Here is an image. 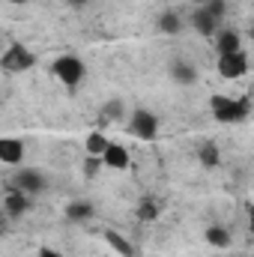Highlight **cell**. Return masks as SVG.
Wrapping results in <instances>:
<instances>
[{
  "label": "cell",
  "mask_w": 254,
  "mask_h": 257,
  "mask_svg": "<svg viewBox=\"0 0 254 257\" xmlns=\"http://www.w3.org/2000/svg\"><path fill=\"white\" fill-rule=\"evenodd\" d=\"M209 111H212V117H215L218 123H224V126H233V123H242V120H248V111H251V105H248V99L212 96V99H209Z\"/></svg>",
  "instance_id": "6da1fadb"
},
{
  "label": "cell",
  "mask_w": 254,
  "mask_h": 257,
  "mask_svg": "<svg viewBox=\"0 0 254 257\" xmlns=\"http://www.w3.org/2000/svg\"><path fill=\"white\" fill-rule=\"evenodd\" d=\"M36 63V54L27 48V45H21V42H9L3 51H0V66L6 69V72H27V69H33Z\"/></svg>",
  "instance_id": "7a4b0ae2"
},
{
  "label": "cell",
  "mask_w": 254,
  "mask_h": 257,
  "mask_svg": "<svg viewBox=\"0 0 254 257\" xmlns=\"http://www.w3.org/2000/svg\"><path fill=\"white\" fill-rule=\"evenodd\" d=\"M129 135L138 141H156L159 138V117L147 108H135L129 114Z\"/></svg>",
  "instance_id": "3957f363"
},
{
  "label": "cell",
  "mask_w": 254,
  "mask_h": 257,
  "mask_svg": "<svg viewBox=\"0 0 254 257\" xmlns=\"http://www.w3.org/2000/svg\"><path fill=\"white\" fill-rule=\"evenodd\" d=\"M51 72H54V78L57 81H63L66 87H78L81 81H84V63L75 57V54H63V57H57L54 66H51Z\"/></svg>",
  "instance_id": "277c9868"
},
{
  "label": "cell",
  "mask_w": 254,
  "mask_h": 257,
  "mask_svg": "<svg viewBox=\"0 0 254 257\" xmlns=\"http://www.w3.org/2000/svg\"><path fill=\"white\" fill-rule=\"evenodd\" d=\"M248 72V54L245 51H233V54H221L218 57V75L224 81H236Z\"/></svg>",
  "instance_id": "5b68a950"
},
{
  "label": "cell",
  "mask_w": 254,
  "mask_h": 257,
  "mask_svg": "<svg viewBox=\"0 0 254 257\" xmlns=\"http://www.w3.org/2000/svg\"><path fill=\"white\" fill-rule=\"evenodd\" d=\"M12 189L24 192L27 197L45 192V174H39V171H33V168H21V171H15V177H12Z\"/></svg>",
  "instance_id": "8992f818"
},
{
  "label": "cell",
  "mask_w": 254,
  "mask_h": 257,
  "mask_svg": "<svg viewBox=\"0 0 254 257\" xmlns=\"http://www.w3.org/2000/svg\"><path fill=\"white\" fill-rule=\"evenodd\" d=\"M102 165L111 168V171H126L129 165H132L129 150L126 147H120V144H108V150L102 153Z\"/></svg>",
  "instance_id": "52a82bcc"
},
{
  "label": "cell",
  "mask_w": 254,
  "mask_h": 257,
  "mask_svg": "<svg viewBox=\"0 0 254 257\" xmlns=\"http://www.w3.org/2000/svg\"><path fill=\"white\" fill-rule=\"evenodd\" d=\"M0 162L3 165H21L24 162V144L18 138H0Z\"/></svg>",
  "instance_id": "ba28073f"
},
{
  "label": "cell",
  "mask_w": 254,
  "mask_h": 257,
  "mask_svg": "<svg viewBox=\"0 0 254 257\" xmlns=\"http://www.w3.org/2000/svg\"><path fill=\"white\" fill-rule=\"evenodd\" d=\"M191 27H194V33H200V36H215V33H218V21H215L203 6H197V9L191 12Z\"/></svg>",
  "instance_id": "9c48e42d"
},
{
  "label": "cell",
  "mask_w": 254,
  "mask_h": 257,
  "mask_svg": "<svg viewBox=\"0 0 254 257\" xmlns=\"http://www.w3.org/2000/svg\"><path fill=\"white\" fill-rule=\"evenodd\" d=\"M215 51H218V57H221V54L242 51V36H239L236 30H221V33H215Z\"/></svg>",
  "instance_id": "30bf717a"
},
{
  "label": "cell",
  "mask_w": 254,
  "mask_h": 257,
  "mask_svg": "<svg viewBox=\"0 0 254 257\" xmlns=\"http://www.w3.org/2000/svg\"><path fill=\"white\" fill-rule=\"evenodd\" d=\"M3 209H6L12 218H18V215H24V212L30 209V200H27V194H24V192L12 189V192L3 197Z\"/></svg>",
  "instance_id": "8fae6325"
},
{
  "label": "cell",
  "mask_w": 254,
  "mask_h": 257,
  "mask_svg": "<svg viewBox=\"0 0 254 257\" xmlns=\"http://www.w3.org/2000/svg\"><path fill=\"white\" fill-rule=\"evenodd\" d=\"M159 33H165V36L183 33V18H180L174 9H165V12L159 15Z\"/></svg>",
  "instance_id": "7c38bea8"
},
{
  "label": "cell",
  "mask_w": 254,
  "mask_h": 257,
  "mask_svg": "<svg viewBox=\"0 0 254 257\" xmlns=\"http://www.w3.org/2000/svg\"><path fill=\"white\" fill-rule=\"evenodd\" d=\"M171 78L177 84H194L197 81V69L189 63V60H174L171 63Z\"/></svg>",
  "instance_id": "4fadbf2b"
},
{
  "label": "cell",
  "mask_w": 254,
  "mask_h": 257,
  "mask_svg": "<svg viewBox=\"0 0 254 257\" xmlns=\"http://www.w3.org/2000/svg\"><path fill=\"white\" fill-rule=\"evenodd\" d=\"M105 242L117 251L120 257H138V251H135V245L129 242L126 236H120L117 230H105Z\"/></svg>",
  "instance_id": "5bb4252c"
},
{
  "label": "cell",
  "mask_w": 254,
  "mask_h": 257,
  "mask_svg": "<svg viewBox=\"0 0 254 257\" xmlns=\"http://www.w3.org/2000/svg\"><path fill=\"white\" fill-rule=\"evenodd\" d=\"M66 218H69V221H90V218H93V203H87V200H72V203L66 206Z\"/></svg>",
  "instance_id": "9a60e30c"
},
{
  "label": "cell",
  "mask_w": 254,
  "mask_h": 257,
  "mask_svg": "<svg viewBox=\"0 0 254 257\" xmlns=\"http://www.w3.org/2000/svg\"><path fill=\"white\" fill-rule=\"evenodd\" d=\"M206 242H209L212 248H227V245H230V230L221 227V224H209V227H206Z\"/></svg>",
  "instance_id": "2e32d148"
},
{
  "label": "cell",
  "mask_w": 254,
  "mask_h": 257,
  "mask_svg": "<svg viewBox=\"0 0 254 257\" xmlns=\"http://www.w3.org/2000/svg\"><path fill=\"white\" fill-rule=\"evenodd\" d=\"M108 144H111V141H108L102 132H90V135H87L84 150H87V156H99V159H102V153L108 150Z\"/></svg>",
  "instance_id": "e0dca14e"
},
{
  "label": "cell",
  "mask_w": 254,
  "mask_h": 257,
  "mask_svg": "<svg viewBox=\"0 0 254 257\" xmlns=\"http://www.w3.org/2000/svg\"><path fill=\"white\" fill-rule=\"evenodd\" d=\"M197 159H200L206 168H215V165H218V147H215V144H203L200 153H197Z\"/></svg>",
  "instance_id": "ac0fdd59"
},
{
  "label": "cell",
  "mask_w": 254,
  "mask_h": 257,
  "mask_svg": "<svg viewBox=\"0 0 254 257\" xmlns=\"http://www.w3.org/2000/svg\"><path fill=\"white\" fill-rule=\"evenodd\" d=\"M84 177H90V180H96L99 177V171H102V159L99 156H84Z\"/></svg>",
  "instance_id": "d6986e66"
},
{
  "label": "cell",
  "mask_w": 254,
  "mask_h": 257,
  "mask_svg": "<svg viewBox=\"0 0 254 257\" xmlns=\"http://www.w3.org/2000/svg\"><path fill=\"white\" fill-rule=\"evenodd\" d=\"M203 9H206L218 24H221V18L227 15V3H224V0H206V3H203Z\"/></svg>",
  "instance_id": "ffe728a7"
},
{
  "label": "cell",
  "mask_w": 254,
  "mask_h": 257,
  "mask_svg": "<svg viewBox=\"0 0 254 257\" xmlns=\"http://www.w3.org/2000/svg\"><path fill=\"white\" fill-rule=\"evenodd\" d=\"M138 215H141V218H144V221H153V218H156V215H159V206H156V203H153V200H150V197H147V200H144V203H141V209H138Z\"/></svg>",
  "instance_id": "44dd1931"
},
{
  "label": "cell",
  "mask_w": 254,
  "mask_h": 257,
  "mask_svg": "<svg viewBox=\"0 0 254 257\" xmlns=\"http://www.w3.org/2000/svg\"><path fill=\"white\" fill-rule=\"evenodd\" d=\"M120 114H123V105H120V102H108L105 111H102L105 120H120Z\"/></svg>",
  "instance_id": "7402d4cb"
},
{
  "label": "cell",
  "mask_w": 254,
  "mask_h": 257,
  "mask_svg": "<svg viewBox=\"0 0 254 257\" xmlns=\"http://www.w3.org/2000/svg\"><path fill=\"white\" fill-rule=\"evenodd\" d=\"M39 257H60L57 251H51V248H39Z\"/></svg>",
  "instance_id": "603a6c76"
},
{
  "label": "cell",
  "mask_w": 254,
  "mask_h": 257,
  "mask_svg": "<svg viewBox=\"0 0 254 257\" xmlns=\"http://www.w3.org/2000/svg\"><path fill=\"white\" fill-rule=\"evenodd\" d=\"M90 0H69V6H87Z\"/></svg>",
  "instance_id": "cb8c5ba5"
},
{
  "label": "cell",
  "mask_w": 254,
  "mask_h": 257,
  "mask_svg": "<svg viewBox=\"0 0 254 257\" xmlns=\"http://www.w3.org/2000/svg\"><path fill=\"white\" fill-rule=\"evenodd\" d=\"M6 3H15V6H21V3H27V0H6Z\"/></svg>",
  "instance_id": "d4e9b609"
},
{
  "label": "cell",
  "mask_w": 254,
  "mask_h": 257,
  "mask_svg": "<svg viewBox=\"0 0 254 257\" xmlns=\"http://www.w3.org/2000/svg\"><path fill=\"white\" fill-rule=\"evenodd\" d=\"M191 3H194V6H203V3H206V0H191Z\"/></svg>",
  "instance_id": "484cf974"
}]
</instances>
